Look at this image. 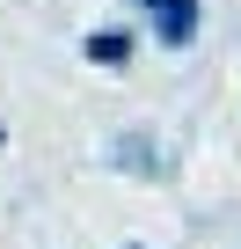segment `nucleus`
I'll list each match as a JSON object with an SVG mask.
<instances>
[{
  "label": "nucleus",
  "mask_w": 241,
  "mask_h": 249,
  "mask_svg": "<svg viewBox=\"0 0 241 249\" xmlns=\"http://www.w3.org/2000/svg\"><path fill=\"white\" fill-rule=\"evenodd\" d=\"M88 52H102V59H125V37H117V30H102V37H88Z\"/></svg>",
  "instance_id": "2"
},
{
  "label": "nucleus",
  "mask_w": 241,
  "mask_h": 249,
  "mask_svg": "<svg viewBox=\"0 0 241 249\" xmlns=\"http://www.w3.org/2000/svg\"><path fill=\"white\" fill-rule=\"evenodd\" d=\"M146 8H161V37H168V44H190V22H197V0H146Z\"/></svg>",
  "instance_id": "1"
}]
</instances>
